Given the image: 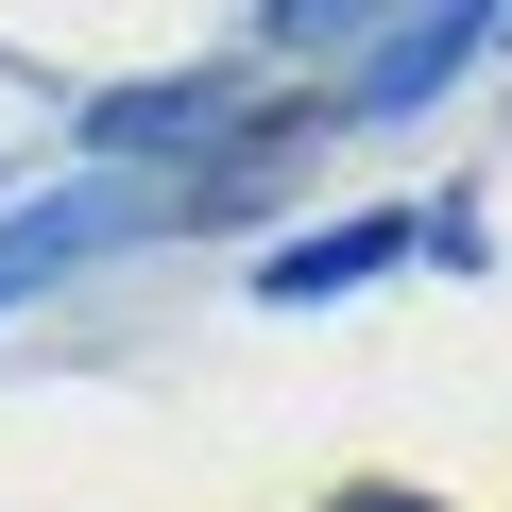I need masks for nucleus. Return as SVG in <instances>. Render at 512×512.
Instances as JSON below:
<instances>
[{
  "label": "nucleus",
  "instance_id": "nucleus-1",
  "mask_svg": "<svg viewBox=\"0 0 512 512\" xmlns=\"http://www.w3.org/2000/svg\"><path fill=\"white\" fill-rule=\"evenodd\" d=\"M120 222H171V205H137V188H69L52 222H0V291H52L86 239H120Z\"/></svg>",
  "mask_w": 512,
  "mask_h": 512
},
{
  "label": "nucleus",
  "instance_id": "nucleus-2",
  "mask_svg": "<svg viewBox=\"0 0 512 512\" xmlns=\"http://www.w3.org/2000/svg\"><path fill=\"white\" fill-rule=\"evenodd\" d=\"M393 256H410V222H342V239H291V256H274V308H325V291L393 274Z\"/></svg>",
  "mask_w": 512,
  "mask_h": 512
},
{
  "label": "nucleus",
  "instance_id": "nucleus-3",
  "mask_svg": "<svg viewBox=\"0 0 512 512\" xmlns=\"http://www.w3.org/2000/svg\"><path fill=\"white\" fill-rule=\"evenodd\" d=\"M461 52H478V18H427V35H393V52H376V86H359V103H427Z\"/></svg>",
  "mask_w": 512,
  "mask_h": 512
}]
</instances>
